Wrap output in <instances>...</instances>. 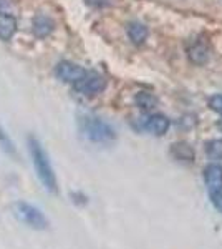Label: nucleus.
Listing matches in <instances>:
<instances>
[{
  "mask_svg": "<svg viewBox=\"0 0 222 249\" xmlns=\"http://www.w3.org/2000/svg\"><path fill=\"white\" fill-rule=\"evenodd\" d=\"M53 30V22L47 15H38L34 20V32L37 37H47Z\"/></svg>",
  "mask_w": 222,
  "mask_h": 249,
  "instance_id": "obj_12",
  "label": "nucleus"
},
{
  "mask_svg": "<svg viewBox=\"0 0 222 249\" xmlns=\"http://www.w3.org/2000/svg\"><path fill=\"white\" fill-rule=\"evenodd\" d=\"M86 73L88 71L85 70V68L71 62H60L58 65H56V77L65 83H73L75 85V83H78L82 78H85Z\"/></svg>",
  "mask_w": 222,
  "mask_h": 249,
  "instance_id": "obj_5",
  "label": "nucleus"
},
{
  "mask_svg": "<svg viewBox=\"0 0 222 249\" xmlns=\"http://www.w3.org/2000/svg\"><path fill=\"white\" fill-rule=\"evenodd\" d=\"M80 131L90 140L91 143L96 144H108L115 142L116 131L111 124L103 122L102 118L96 116H82L80 118Z\"/></svg>",
  "mask_w": 222,
  "mask_h": 249,
  "instance_id": "obj_2",
  "label": "nucleus"
},
{
  "mask_svg": "<svg viewBox=\"0 0 222 249\" xmlns=\"http://www.w3.org/2000/svg\"><path fill=\"white\" fill-rule=\"evenodd\" d=\"M12 214L15 216V219H18L20 223L32 230L45 231L50 228V219L43 214V211L27 201H15L12 204Z\"/></svg>",
  "mask_w": 222,
  "mask_h": 249,
  "instance_id": "obj_3",
  "label": "nucleus"
},
{
  "mask_svg": "<svg viewBox=\"0 0 222 249\" xmlns=\"http://www.w3.org/2000/svg\"><path fill=\"white\" fill-rule=\"evenodd\" d=\"M211 203H212V206L222 214V191L211 193Z\"/></svg>",
  "mask_w": 222,
  "mask_h": 249,
  "instance_id": "obj_17",
  "label": "nucleus"
},
{
  "mask_svg": "<svg viewBox=\"0 0 222 249\" xmlns=\"http://www.w3.org/2000/svg\"><path fill=\"white\" fill-rule=\"evenodd\" d=\"M217 126H219V128H221V131H222V120H221L219 123H217Z\"/></svg>",
  "mask_w": 222,
  "mask_h": 249,
  "instance_id": "obj_20",
  "label": "nucleus"
},
{
  "mask_svg": "<svg viewBox=\"0 0 222 249\" xmlns=\"http://www.w3.org/2000/svg\"><path fill=\"white\" fill-rule=\"evenodd\" d=\"M136 105L144 111H151L157 107V98L151 93H138L136 95Z\"/></svg>",
  "mask_w": 222,
  "mask_h": 249,
  "instance_id": "obj_14",
  "label": "nucleus"
},
{
  "mask_svg": "<svg viewBox=\"0 0 222 249\" xmlns=\"http://www.w3.org/2000/svg\"><path fill=\"white\" fill-rule=\"evenodd\" d=\"M209 107H211L212 111H216L217 115L222 116V95H214L209 100Z\"/></svg>",
  "mask_w": 222,
  "mask_h": 249,
  "instance_id": "obj_16",
  "label": "nucleus"
},
{
  "mask_svg": "<svg viewBox=\"0 0 222 249\" xmlns=\"http://www.w3.org/2000/svg\"><path fill=\"white\" fill-rule=\"evenodd\" d=\"M204 150L211 160H222V140L214 138L204 143Z\"/></svg>",
  "mask_w": 222,
  "mask_h": 249,
  "instance_id": "obj_13",
  "label": "nucleus"
},
{
  "mask_svg": "<svg viewBox=\"0 0 222 249\" xmlns=\"http://www.w3.org/2000/svg\"><path fill=\"white\" fill-rule=\"evenodd\" d=\"M17 30V20L14 15L0 12V40H10Z\"/></svg>",
  "mask_w": 222,
  "mask_h": 249,
  "instance_id": "obj_9",
  "label": "nucleus"
},
{
  "mask_svg": "<svg viewBox=\"0 0 222 249\" xmlns=\"http://www.w3.org/2000/svg\"><path fill=\"white\" fill-rule=\"evenodd\" d=\"M171 155L174 156L177 161H183V163H192L196 158V153H194V150H192V146L186 142H179V143L172 144Z\"/></svg>",
  "mask_w": 222,
  "mask_h": 249,
  "instance_id": "obj_8",
  "label": "nucleus"
},
{
  "mask_svg": "<svg viewBox=\"0 0 222 249\" xmlns=\"http://www.w3.org/2000/svg\"><path fill=\"white\" fill-rule=\"evenodd\" d=\"M0 148H2L5 153H9L12 156L17 155V151H15V146H14V142H12V138L9 135H7V131L3 130L2 126H0Z\"/></svg>",
  "mask_w": 222,
  "mask_h": 249,
  "instance_id": "obj_15",
  "label": "nucleus"
},
{
  "mask_svg": "<svg viewBox=\"0 0 222 249\" xmlns=\"http://www.w3.org/2000/svg\"><path fill=\"white\" fill-rule=\"evenodd\" d=\"M27 144H28V153H30L32 163H34V166H35V171H37L40 183H42L43 186H45V190H48L50 193H58L56 175L53 171V166H51L47 151L43 150L42 143H40L35 136H28Z\"/></svg>",
  "mask_w": 222,
  "mask_h": 249,
  "instance_id": "obj_1",
  "label": "nucleus"
},
{
  "mask_svg": "<svg viewBox=\"0 0 222 249\" xmlns=\"http://www.w3.org/2000/svg\"><path fill=\"white\" fill-rule=\"evenodd\" d=\"M204 181L209 193L222 191V166L217 163H211L204 168Z\"/></svg>",
  "mask_w": 222,
  "mask_h": 249,
  "instance_id": "obj_6",
  "label": "nucleus"
},
{
  "mask_svg": "<svg viewBox=\"0 0 222 249\" xmlns=\"http://www.w3.org/2000/svg\"><path fill=\"white\" fill-rule=\"evenodd\" d=\"M128 37L135 45H141L148 38V29L139 22H133L128 25Z\"/></svg>",
  "mask_w": 222,
  "mask_h": 249,
  "instance_id": "obj_11",
  "label": "nucleus"
},
{
  "mask_svg": "<svg viewBox=\"0 0 222 249\" xmlns=\"http://www.w3.org/2000/svg\"><path fill=\"white\" fill-rule=\"evenodd\" d=\"M73 87L80 95L93 96L102 93L104 88H106V80L98 73H86L85 78L80 80L78 83H75Z\"/></svg>",
  "mask_w": 222,
  "mask_h": 249,
  "instance_id": "obj_4",
  "label": "nucleus"
},
{
  "mask_svg": "<svg viewBox=\"0 0 222 249\" xmlns=\"http://www.w3.org/2000/svg\"><path fill=\"white\" fill-rule=\"evenodd\" d=\"M110 0H86V3L90 7H95V9H102V7L108 5Z\"/></svg>",
  "mask_w": 222,
  "mask_h": 249,
  "instance_id": "obj_19",
  "label": "nucleus"
},
{
  "mask_svg": "<svg viewBox=\"0 0 222 249\" xmlns=\"http://www.w3.org/2000/svg\"><path fill=\"white\" fill-rule=\"evenodd\" d=\"M71 199H73V203L80 204V206H85V204L88 203V198L85 195H82V193H71Z\"/></svg>",
  "mask_w": 222,
  "mask_h": 249,
  "instance_id": "obj_18",
  "label": "nucleus"
},
{
  "mask_svg": "<svg viewBox=\"0 0 222 249\" xmlns=\"http://www.w3.org/2000/svg\"><path fill=\"white\" fill-rule=\"evenodd\" d=\"M188 55H189V60H191L192 63H196V65H204L209 58V50L204 43L196 42L192 47H189Z\"/></svg>",
  "mask_w": 222,
  "mask_h": 249,
  "instance_id": "obj_10",
  "label": "nucleus"
},
{
  "mask_svg": "<svg viewBox=\"0 0 222 249\" xmlns=\"http://www.w3.org/2000/svg\"><path fill=\"white\" fill-rule=\"evenodd\" d=\"M144 130H148L149 133L156 135V136H163L169 130V120L168 116L154 113L151 116H148L146 122H144Z\"/></svg>",
  "mask_w": 222,
  "mask_h": 249,
  "instance_id": "obj_7",
  "label": "nucleus"
}]
</instances>
